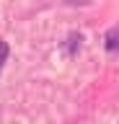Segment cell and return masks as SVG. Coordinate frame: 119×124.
I'll return each instance as SVG.
<instances>
[{
	"instance_id": "1",
	"label": "cell",
	"mask_w": 119,
	"mask_h": 124,
	"mask_svg": "<svg viewBox=\"0 0 119 124\" xmlns=\"http://www.w3.org/2000/svg\"><path fill=\"white\" fill-rule=\"evenodd\" d=\"M106 49H109V52H117L119 49V29L106 34Z\"/></svg>"
},
{
	"instance_id": "2",
	"label": "cell",
	"mask_w": 119,
	"mask_h": 124,
	"mask_svg": "<svg viewBox=\"0 0 119 124\" xmlns=\"http://www.w3.org/2000/svg\"><path fill=\"white\" fill-rule=\"evenodd\" d=\"M8 54H10L8 44H5V41H0V70H3V65L8 62Z\"/></svg>"
}]
</instances>
